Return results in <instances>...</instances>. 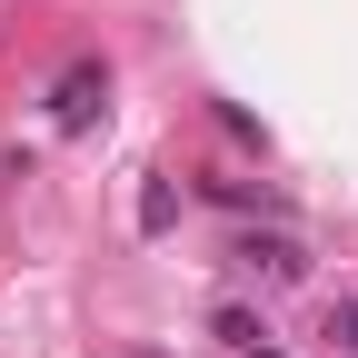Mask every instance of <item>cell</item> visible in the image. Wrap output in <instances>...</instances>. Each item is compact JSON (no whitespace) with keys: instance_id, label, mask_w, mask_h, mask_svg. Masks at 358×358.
I'll return each mask as SVG.
<instances>
[{"instance_id":"6da1fadb","label":"cell","mask_w":358,"mask_h":358,"mask_svg":"<svg viewBox=\"0 0 358 358\" xmlns=\"http://www.w3.org/2000/svg\"><path fill=\"white\" fill-rule=\"evenodd\" d=\"M229 259L249 268V279H259V289H299V279H308V249H299L289 229H249V239H239Z\"/></svg>"},{"instance_id":"7a4b0ae2","label":"cell","mask_w":358,"mask_h":358,"mask_svg":"<svg viewBox=\"0 0 358 358\" xmlns=\"http://www.w3.org/2000/svg\"><path fill=\"white\" fill-rule=\"evenodd\" d=\"M100 110H110V70H100V60H70L60 90H50V120H60V129H90Z\"/></svg>"},{"instance_id":"3957f363","label":"cell","mask_w":358,"mask_h":358,"mask_svg":"<svg viewBox=\"0 0 358 358\" xmlns=\"http://www.w3.org/2000/svg\"><path fill=\"white\" fill-rule=\"evenodd\" d=\"M209 329L229 338V348H259V319H249V308H209Z\"/></svg>"},{"instance_id":"277c9868","label":"cell","mask_w":358,"mask_h":358,"mask_svg":"<svg viewBox=\"0 0 358 358\" xmlns=\"http://www.w3.org/2000/svg\"><path fill=\"white\" fill-rule=\"evenodd\" d=\"M329 348L358 358V299H329Z\"/></svg>"},{"instance_id":"5b68a950","label":"cell","mask_w":358,"mask_h":358,"mask_svg":"<svg viewBox=\"0 0 358 358\" xmlns=\"http://www.w3.org/2000/svg\"><path fill=\"white\" fill-rule=\"evenodd\" d=\"M249 358H268V348H249Z\"/></svg>"}]
</instances>
